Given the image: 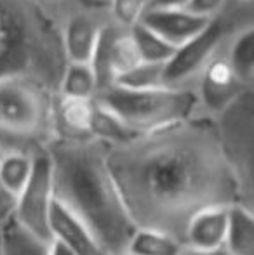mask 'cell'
I'll return each mask as SVG.
<instances>
[{"label": "cell", "instance_id": "6da1fadb", "mask_svg": "<svg viewBox=\"0 0 254 255\" xmlns=\"http://www.w3.org/2000/svg\"><path fill=\"white\" fill-rule=\"evenodd\" d=\"M108 165L136 228L183 242L193 215L241 203L211 120L190 118L108 148Z\"/></svg>", "mask_w": 254, "mask_h": 255}, {"label": "cell", "instance_id": "7a4b0ae2", "mask_svg": "<svg viewBox=\"0 0 254 255\" xmlns=\"http://www.w3.org/2000/svg\"><path fill=\"white\" fill-rule=\"evenodd\" d=\"M45 151L56 202L80 219L110 255H126L136 231L108 165V146L92 137H54Z\"/></svg>", "mask_w": 254, "mask_h": 255}, {"label": "cell", "instance_id": "3957f363", "mask_svg": "<svg viewBox=\"0 0 254 255\" xmlns=\"http://www.w3.org/2000/svg\"><path fill=\"white\" fill-rule=\"evenodd\" d=\"M66 64L54 16L33 0H0V82L31 78L56 94Z\"/></svg>", "mask_w": 254, "mask_h": 255}, {"label": "cell", "instance_id": "277c9868", "mask_svg": "<svg viewBox=\"0 0 254 255\" xmlns=\"http://www.w3.org/2000/svg\"><path fill=\"white\" fill-rule=\"evenodd\" d=\"M54 92L24 77L0 82V154H35L56 137Z\"/></svg>", "mask_w": 254, "mask_h": 255}, {"label": "cell", "instance_id": "5b68a950", "mask_svg": "<svg viewBox=\"0 0 254 255\" xmlns=\"http://www.w3.org/2000/svg\"><path fill=\"white\" fill-rule=\"evenodd\" d=\"M96 101L115 113L136 134L160 130L197 117L193 87H160L152 91H127L110 87Z\"/></svg>", "mask_w": 254, "mask_h": 255}, {"label": "cell", "instance_id": "8992f818", "mask_svg": "<svg viewBox=\"0 0 254 255\" xmlns=\"http://www.w3.org/2000/svg\"><path fill=\"white\" fill-rule=\"evenodd\" d=\"M254 28V2L228 0L199 35L181 45L166 66L167 87H193L200 71L227 49L235 35Z\"/></svg>", "mask_w": 254, "mask_h": 255}, {"label": "cell", "instance_id": "52a82bcc", "mask_svg": "<svg viewBox=\"0 0 254 255\" xmlns=\"http://www.w3.org/2000/svg\"><path fill=\"white\" fill-rule=\"evenodd\" d=\"M242 205L254 208V89L211 120Z\"/></svg>", "mask_w": 254, "mask_h": 255}, {"label": "cell", "instance_id": "ba28073f", "mask_svg": "<svg viewBox=\"0 0 254 255\" xmlns=\"http://www.w3.org/2000/svg\"><path fill=\"white\" fill-rule=\"evenodd\" d=\"M56 202L52 165L45 149L33 154V168L23 191L14 198L12 221L23 231L47 245L51 242V212Z\"/></svg>", "mask_w": 254, "mask_h": 255}, {"label": "cell", "instance_id": "9c48e42d", "mask_svg": "<svg viewBox=\"0 0 254 255\" xmlns=\"http://www.w3.org/2000/svg\"><path fill=\"white\" fill-rule=\"evenodd\" d=\"M193 89L197 96V117L213 120L254 87L235 73L223 51L206 64Z\"/></svg>", "mask_w": 254, "mask_h": 255}, {"label": "cell", "instance_id": "30bf717a", "mask_svg": "<svg viewBox=\"0 0 254 255\" xmlns=\"http://www.w3.org/2000/svg\"><path fill=\"white\" fill-rule=\"evenodd\" d=\"M139 63L141 59L136 51L131 28L120 26L112 19L103 30L96 51L89 61L98 82V94L113 87L117 78Z\"/></svg>", "mask_w": 254, "mask_h": 255}, {"label": "cell", "instance_id": "8fae6325", "mask_svg": "<svg viewBox=\"0 0 254 255\" xmlns=\"http://www.w3.org/2000/svg\"><path fill=\"white\" fill-rule=\"evenodd\" d=\"M110 21V9H92L80 3L73 7L61 21L63 51L68 63H89Z\"/></svg>", "mask_w": 254, "mask_h": 255}, {"label": "cell", "instance_id": "7c38bea8", "mask_svg": "<svg viewBox=\"0 0 254 255\" xmlns=\"http://www.w3.org/2000/svg\"><path fill=\"white\" fill-rule=\"evenodd\" d=\"M230 207H211L200 210L188 222L183 235L185 249L197 252H216L225 249Z\"/></svg>", "mask_w": 254, "mask_h": 255}, {"label": "cell", "instance_id": "4fadbf2b", "mask_svg": "<svg viewBox=\"0 0 254 255\" xmlns=\"http://www.w3.org/2000/svg\"><path fill=\"white\" fill-rule=\"evenodd\" d=\"M146 28L157 33L160 38L171 44L173 47L180 49L188 40L204 30L209 19H204L195 14L188 12L187 9L173 10H148L141 21Z\"/></svg>", "mask_w": 254, "mask_h": 255}, {"label": "cell", "instance_id": "5bb4252c", "mask_svg": "<svg viewBox=\"0 0 254 255\" xmlns=\"http://www.w3.org/2000/svg\"><path fill=\"white\" fill-rule=\"evenodd\" d=\"M51 240L63 243L77 255H110L94 233L58 202L51 212Z\"/></svg>", "mask_w": 254, "mask_h": 255}, {"label": "cell", "instance_id": "9a60e30c", "mask_svg": "<svg viewBox=\"0 0 254 255\" xmlns=\"http://www.w3.org/2000/svg\"><path fill=\"white\" fill-rule=\"evenodd\" d=\"M96 99H75L54 96L56 137L85 139L91 137Z\"/></svg>", "mask_w": 254, "mask_h": 255}, {"label": "cell", "instance_id": "2e32d148", "mask_svg": "<svg viewBox=\"0 0 254 255\" xmlns=\"http://www.w3.org/2000/svg\"><path fill=\"white\" fill-rule=\"evenodd\" d=\"M225 250L230 255H254V208L241 203L230 207Z\"/></svg>", "mask_w": 254, "mask_h": 255}, {"label": "cell", "instance_id": "e0dca14e", "mask_svg": "<svg viewBox=\"0 0 254 255\" xmlns=\"http://www.w3.org/2000/svg\"><path fill=\"white\" fill-rule=\"evenodd\" d=\"M183 242L167 233L148 228H136L132 233L126 255H181Z\"/></svg>", "mask_w": 254, "mask_h": 255}, {"label": "cell", "instance_id": "ac0fdd59", "mask_svg": "<svg viewBox=\"0 0 254 255\" xmlns=\"http://www.w3.org/2000/svg\"><path fill=\"white\" fill-rule=\"evenodd\" d=\"M56 94L75 99H96L98 82L89 63H68Z\"/></svg>", "mask_w": 254, "mask_h": 255}, {"label": "cell", "instance_id": "d6986e66", "mask_svg": "<svg viewBox=\"0 0 254 255\" xmlns=\"http://www.w3.org/2000/svg\"><path fill=\"white\" fill-rule=\"evenodd\" d=\"M31 168H33V154H2L0 156V188L14 200L26 186L31 175Z\"/></svg>", "mask_w": 254, "mask_h": 255}, {"label": "cell", "instance_id": "ffe728a7", "mask_svg": "<svg viewBox=\"0 0 254 255\" xmlns=\"http://www.w3.org/2000/svg\"><path fill=\"white\" fill-rule=\"evenodd\" d=\"M91 137L98 139L103 144L112 148V146L124 144V142L131 141V139L138 137V134L132 132L115 113H112V111L106 110L103 104H99L96 101V111H94V118H92V127H91Z\"/></svg>", "mask_w": 254, "mask_h": 255}, {"label": "cell", "instance_id": "44dd1931", "mask_svg": "<svg viewBox=\"0 0 254 255\" xmlns=\"http://www.w3.org/2000/svg\"><path fill=\"white\" fill-rule=\"evenodd\" d=\"M131 35L141 63L164 64V66H167V63L173 59L178 51L176 47L167 44L164 38H160L157 33H153L143 23L134 24L131 28Z\"/></svg>", "mask_w": 254, "mask_h": 255}, {"label": "cell", "instance_id": "7402d4cb", "mask_svg": "<svg viewBox=\"0 0 254 255\" xmlns=\"http://www.w3.org/2000/svg\"><path fill=\"white\" fill-rule=\"evenodd\" d=\"M225 56L235 73L254 87V28L235 35L225 49Z\"/></svg>", "mask_w": 254, "mask_h": 255}, {"label": "cell", "instance_id": "603a6c76", "mask_svg": "<svg viewBox=\"0 0 254 255\" xmlns=\"http://www.w3.org/2000/svg\"><path fill=\"white\" fill-rule=\"evenodd\" d=\"M113 87L127 91H152V89L167 87L166 85V66L164 64L139 63L132 70L117 78Z\"/></svg>", "mask_w": 254, "mask_h": 255}, {"label": "cell", "instance_id": "cb8c5ba5", "mask_svg": "<svg viewBox=\"0 0 254 255\" xmlns=\"http://www.w3.org/2000/svg\"><path fill=\"white\" fill-rule=\"evenodd\" d=\"M3 255H45V243L19 228L12 219L0 228Z\"/></svg>", "mask_w": 254, "mask_h": 255}, {"label": "cell", "instance_id": "d4e9b609", "mask_svg": "<svg viewBox=\"0 0 254 255\" xmlns=\"http://www.w3.org/2000/svg\"><path fill=\"white\" fill-rule=\"evenodd\" d=\"M150 3L152 0H112L110 14L117 24L124 28H132L146 14Z\"/></svg>", "mask_w": 254, "mask_h": 255}, {"label": "cell", "instance_id": "484cf974", "mask_svg": "<svg viewBox=\"0 0 254 255\" xmlns=\"http://www.w3.org/2000/svg\"><path fill=\"white\" fill-rule=\"evenodd\" d=\"M228 0H188L185 9L204 19H213L221 12Z\"/></svg>", "mask_w": 254, "mask_h": 255}, {"label": "cell", "instance_id": "4316f807", "mask_svg": "<svg viewBox=\"0 0 254 255\" xmlns=\"http://www.w3.org/2000/svg\"><path fill=\"white\" fill-rule=\"evenodd\" d=\"M35 3H38L40 7H44L51 16H54L56 19L61 23L68 12L73 7L78 5V0H33Z\"/></svg>", "mask_w": 254, "mask_h": 255}, {"label": "cell", "instance_id": "83f0119b", "mask_svg": "<svg viewBox=\"0 0 254 255\" xmlns=\"http://www.w3.org/2000/svg\"><path fill=\"white\" fill-rule=\"evenodd\" d=\"M12 210H14V200L0 188V228L12 217Z\"/></svg>", "mask_w": 254, "mask_h": 255}, {"label": "cell", "instance_id": "f1b7e54d", "mask_svg": "<svg viewBox=\"0 0 254 255\" xmlns=\"http://www.w3.org/2000/svg\"><path fill=\"white\" fill-rule=\"evenodd\" d=\"M188 0H152L148 10H173V9H185ZM146 10V12H148Z\"/></svg>", "mask_w": 254, "mask_h": 255}, {"label": "cell", "instance_id": "f546056e", "mask_svg": "<svg viewBox=\"0 0 254 255\" xmlns=\"http://www.w3.org/2000/svg\"><path fill=\"white\" fill-rule=\"evenodd\" d=\"M45 255H77L73 250H70L68 247H64L63 243L51 240V242L45 245Z\"/></svg>", "mask_w": 254, "mask_h": 255}, {"label": "cell", "instance_id": "4dcf8cb0", "mask_svg": "<svg viewBox=\"0 0 254 255\" xmlns=\"http://www.w3.org/2000/svg\"><path fill=\"white\" fill-rule=\"evenodd\" d=\"M80 5L92 7V9H110L112 0H78Z\"/></svg>", "mask_w": 254, "mask_h": 255}, {"label": "cell", "instance_id": "1f68e13d", "mask_svg": "<svg viewBox=\"0 0 254 255\" xmlns=\"http://www.w3.org/2000/svg\"><path fill=\"white\" fill-rule=\"evenodd\" d=\"M181 255H230L227 250H216V252H197V250H190V249H185Z\"/></svg>", "mask_w": 254, "mask_h": 255}, {"label": "cell", "instance_id": "d6a6232c", "mask_svg": "<svg viewBox=\"0 0 254 255\" xmlns=\"http://www.w3.org/2000/svg\"><path fill=\"white\" fill-rule=\"evenodd\" d=\"M0 255H3V245H2V236H0Z\"/></svg>", "mask_w": 254, "mask_h": 255}, {"label": "cell", "instance_id": "836d02e7", "mask_svg": "<svg viewBox=\"0 0 254 255\" xmlns=\"http://www.w3.org/2000/svg\"><path fill=\"white\" fill-rule=\"evenodd\" d=\"M235 2H254V0H235Z\"/></svg>", "mask_w": 254, "mask_h": 255}, {"label": "cell", "instance_id": "e575fe53", "mask_svg": "<svg viewBox=\"0 0 254 255\" xmlns=\"http://www.w3.org/2000/svg\"><path fill=\"white\" fill-rule=\"evenodd\" d=\"M0 156H2V154H0Z\"/></svg>", "mask_w": 254, "mask_h": 255}]
</instances>
